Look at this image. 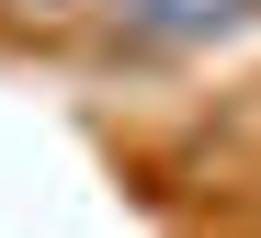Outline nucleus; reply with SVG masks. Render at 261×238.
Wrapping results in <instances>:
<instances>
[{
    "instance_id": "obj_2",
    "label": "nucleus",
    "mask_w": 261,
    "mask_h": 238,
    "mask_svg": "<svg viewBox=\"0 0 261 238\" xmlns=\"http://www.w3.org/2000/svg\"><path fill=\"white\" fill-rule=\"evenodd\" d=\"M12 23H68V12H91V0H0Z\"/></svg>"
},
{
    "instance_id": "obj_1",
    "label": "nucleus",
    "mask_w": 261,
    "mask_h": 238,
    "mask_svg": "<svg viewBox=\"0 0 261 238\" xmlns=\"http://www.w3.org/2000/svg\"><path fill=\"white\" fill-rule=\"evenodd\" d=\"M125 45H227L261 23V0H91Z\"/></svg>"
}]
</instances>
